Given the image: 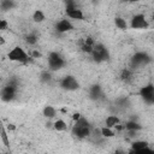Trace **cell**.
<instances>
[{
    "mask_svg": "<svg viewBox=\"0 0 154 154\" xmlns=\"http://www.w3.org/2000/svg\"><path fill=\"white\" fill-rule=\"evenodd\" d=\"M7 58L11 61H16V63H20V64H29L31 61V58L29 57V54L19 46L13 47L7 53Z\"/></svg>",
    "mask_w": 154,
    "mask_h": 154,
    "instance_id": "cell-1",
    "label": "cell"
},
{
    "mask_svg": "<svg viewBox=\"0 0 154 154\" xmlns=\"http://www.w3.org/2000/svg\"><path fill=\"white\" fill-rule=\"evenodd\" d=\"M90 54H91L93 60L96 61V63L106 61L109 58V53H108L107 48L102 43H95L94 45V48H93V52Z\"/></svg>",
    "mask_w": 154,
    "mask_h": 154,
    "instance_id": "cell-2",
    "label": "cell"
},
{
    "mask_svg": "<svg viewBox=\"0 0 154 154\" xmlns=\"http://www.w3.org/2000/svg\"><path fill=\"white\" fill-rule=\"evenodd\" d=\"M65 65V59L58 52H51L48 54V66L51 71H58Z\"/></svg>",
    "mask_w": 154,
    "mask_h": 154,
    "instance_id": "cell-3",
    "label": "cell"
},
{
    "mask_svg": "<svg viewBox=\"0 0 154 154\" xmlns=\"http://www.w3.org/2000/svg\"><path fill=\"white\" fill-rule=\"evenodd\" d=\"M66 14L69 18L75 19V20H83L84 19L83 11L77 8L75 2H72L71 0H66Z\"/></svg>",
    "mask_w": 154,
    "mask_h": 154,
    "instance_id": "cell-4",
    "label": "cell"
},
{
    "mask_svg": "<svg viewBox=\"0 0 154 154\" xmlns=\"http://www.w3.org/2000/svg\"><path fill=\"white\" fill-rule=\"evenodd\" d=\"M150 57L144 53V52H137L135 53V55L131 58V66L135 67H140V66H146L150 63Z\"/></svg>",
    "mask_w": 154,
    "mask_h": 154,
    "instance_id": "cell-5",
    "label": "cell"
},
{
    "mask_svg": "<svg viewBox=\"0 0 154 154\" xmlns=\"http://www.w3.org/2000/svg\"><path fill=\"white\" fill-rule=\"evenodd\" d=\"M60 87H61L64 90L73 91V90H77V89L79 88V83H78V81H77L73 76H65V77L60 81Z\"/></svg>",
    "mask_w": 154,
    "mask_h": 154,
    "instance_id": "cell-6",
    "label": "cell"
},
{
    "mask_svg": "<svg viewBox=\"0 0 154 154\" xmlns=\"http://www.w3.org/2000/svg\"><path fill=\"white\" fill-rule=\"evenodd\" d=\"M130 26H131V29H148L149 28V23L146 19L144 14L138 13V14H135L131 18Z\"/></svg>",
    "mask_w": 154,
    "mask_h": 154,
    "instance_id": "cell-7",
    "label": "cell"
},
{
    "mask_svg": "<svg viewBox=\"0 0 154 154\" xmlns=\"http://www.w3.org/2000/svg\"><path fill=\"white\" fill-rule=\"evenodd\" d=\"M16 91H17V88L16 85L13 84H7L2 88L1 90V100L5 101V102H8V101H12L16 96Z\"/></svg>",
    "mask_w": 154,
    "mask_h": 154,
    "instance_id": "cell-8",
    "label": "cell"
},
{
    "mask_svg": "<svg viewBox=\"0 0 154 154\" xmlns=\"http://www.w3.org/2000/svg\"><path fill=\"white\" fill-rule=\"evenodd\" d=\"M140 95L143 97V100L148 103H153L154 102V87L153 84H148L144 85L140 89Z\"/></svg>",
    "mask_w": 154,
    "mask_h": 154,
    "instance_id": "cell-9",
    "label": "cell"
},
{
    "mask_svg": "<svg viewBox=\"0 0 154 154\" xmlns=\"http://www.w3.org/2000/svg\"><path fill=\"white\" fill-rule=\"evenodd\" d=\"M71 132L77 138H85L91 134V126H77V125H73Z\"/></svg>",
    "mask_w": 154,
    "mask_h": 154,
    "instance_id": "cell-10",
    "label": "cell"
},
{
    "mask_svg": "<svg viewBox=\"0 0 154 154\" xmlns=\"http://www.w3.org/2000/svg\"><path fill=\"white\" fill-rule=\"evenodd\" d=\"M55 29L58 32H67V31L73 30V24L69 19H60L55 24Z\"/></svg>",
    "mask_w": 154,
    "mask_h": 154,
    "instance_id": "cell-11",
    "label": "cell"
},
{
    "mask_svg": "<svg viewBox=\"0 0 154 154\" xmlns=\"http://www.w3.org/2000/svg\"><path fill=\"white\" fill-rule=\"evenodd\" d=\"M0 138H1V142L4 143V146L6 148H10V138H8L7 130L4 126V124H1V128H0Z\"/></svg>",
    "mask_w": 154,
    "mask_h": 154,
    "instance_id": "cell-12",
    "label": "cell"
},
{
    "mask_svg": "<svg viewBox=\"0 0 154 154\" xmlns=\"http://www.w3.org/2000/svg\"><path fill=\"white\" fill-rule=\"evenodd\" d=\"M147 146H148V142H146V141H134L131 143V152L138 153L141 149L146 148Z\"/></svg>",
    "mask_w": 154,
    "mask_h": 154,
    "instance_id": "cell-13",
    "label": "cell"
},
{
    "mask_svg": "<svg viewBox=\"0 0 154 154\" xmlns=\"http://www.w3.org/2000/svg\"><path fill=\"white\" fill-rule=\"evenodd\" d=\"M89 94H90V97H91L93 100H97V99H100V96L102 95V91H101V87H100V85H97V84L93 85V87L90 88V91H89Z\"/></svg>",
    "mask_w": 154,
    "mask_h": 154,
    "instance_id": "cell-14",
    "label": "cell"
},
{
    "mask_svg": "<svg viewBox=\"0 0 154 154\" xmlns=\"http://www.w3.org/2000/svg\"><path fill=\"white\" fill-rule=\"evenodd\" d=\"M42 114H43V117H46L48 119H52V118H54L57 116V109L53 106H46L42 109Z\"/></svg>",
    "mask_w": 154,
    "mask_h": 154,
    "instance_id": "cell-15",
    "label": "cell"
},
{
    "mask_svg": "<svg viewBox=\"0 0 154 154\" xmlns=\"http://www.w3.org/2000/svg\"><path fill=\"white\" fill-rule=\"evenodd\" d=\"M124 129H126L128 131H138L142 129V125L135 120H129L125 125H124Z\"/></svg>",
    "mask_w": 154,
    "mask_h": 154,
    "instance_id": "cell-16",
    "label": "cell"
},
{
    "mask_svg": "<svg viewBox=\"0 0 154 154\" xmlns=\"http://www.w3.org/2000/svg\"><path fill=\"white\" fill-rule=\"evenodd\" d=\"M119 123H120V119H119L117 116H113V114H112V116H108V117L106 118V120H105V124H106V125H105V126H108V128H112V129H113V128H114L117 124H119Z\"/></svg>",
    "mask_w": 154,
    "mask_h": 154,
    "instance_id": "cell-17",
    "label": "cell"
},
{
    "mask_svg": "<svg viewBox=\"0 0 154 154\" xmlns=\"http://www.w3.org/2000/svg\"><path fill=\"white\" fill-rule=\"evenodd\" d=\"M53 128H54L55 131L61 132V131H65V130L67 129V124H66V122L63 120V119H57V120L53 123Z\"/></svg>",
    "mask_w": 154,
    "mask_h": 154,
    "instance_id": "cell-18",
    "label": "cell"
},
{
    "mask_svg": "<svg viewBox=\"0 0 154 154\" xmlns=\"http://www.w3.org/2000/svg\"><path fill=\"white\" fill-rule=\"evenodd\" d=\"M100 135L105 138H112L116 136V132L113 131L112 128H108V126H102L100 129Z\"/></svg>",
    "mask_w": 154,
    "mask_h": 154,
    "instance_id": "cell-19",
    "label": "cell"
},
{
    "mask_svg": "<svg viewBox=\"0 0 154 154\" xmlns=\"http://www.w3.org/2000/svg\"><path fill=\"white\" fill-rule=\"evenodd\" d=\"M114 24L120 30H126L128 29V23L123 17H116L114 18Z\"/></svg>",
    "mask_w": 154,
    "mask_h": 154,
    "instance_id": "cell-20",
    "label": "cell"
},
{
    "mask_svg": "<svg viewBox=\"0 0 154 154\" xmlns=\"http://www.w3.org/2000/svg\"><path fill=\"white\" fill-rule=\"evenodd\" d=\"M45 19H46V16H45V13H43L41 10H36V11L32 13V20H34L35 23H42Z\"/></svg>",
    "mask_w": 154,
    "mask_h": 154,
    "instance_id": "cell-21",
    "label": "cell"
},
{
    "mask_svg": "<svg viewBox=\"0 0 154 154\" xmlns=\"http://www.w3.org/2000/svg\"><path fill=\"white\" fill-rule=\"evenodd\" d=\"M132 72L129 70V69H124L123 71H122V73H120V79L123 81V82H125V83H129L131 79H132Z\"/></svg>",
    "mask_w": 154,
    "mask_h": 154,
    "instance_id": "cell-22",
    "label": "cell"
},
{
    "mask_svg": "<svg viewBox=\"0 0 154 154\" xmlns=\"http://www.w3.org/2000/svg\"><path fill=\"white\" fill-rule=\"evenodd\" d=\"M37 41H38V37H37V35H36L35 32H30L29 35L25 36V42H26L29 46H34V45H36Z\"/></svg>",
    "mask_w": 154,
    "mask_h": 154,
    "instance_id": "cell-23",
    "label": "cell"
},
{
    "mask_svg": "<svg viewBox=\"0 0 154 154\" xmlns=\"http://www.w3.org/2000/svg\"><path fill=\"white\" fill-rule=\"evenodd\" d=\"M0 7L4 11H8V10L14 7V2H13V0H2L0 4Z\"/></svg>",
    "mask_w": 154,
    "mask_h": 154,
    "instance_id": "cell-24",
    "label": "cell"
},
{
    "mask_svg": "<svg viewBox=\"0 0 154 154\" xmlns=\"http://www.w3.org/2000/svg\"><path fill=\"white\" fill-rule=\"evenodd\" d=\"M75 125H77V126H90V123L87 118L81 116L77 120H75Z\"/></svg>",
    "mask_w": 154,
    "mask_h": 154,
    "instance_id": "cell-25",
    "label": "cell"
},
{
    "mask_svg": "<svg viewBox=\"0 0 154 154\" xmlns=\"http://www.w3.org/2000/svg\"><path fill=\"white\" fill-rule=\"evenodd\" d=\"M49 79H51V73L48 71H45L41 73V81L42 82H48Z\"/></svg>",
    "mask_w": 154,
    "mask_h": 154,
    "instance_id": "cell-26",
    "label": "cell"
},
{
    "mask_svg": "<svg viewBox=\"0 0 154 154\" xmlns=\"http://www.w3.org/2000/svg\"><path fill=\"white\" fill-rule=\"evenodd\" d=\"M7 28H8V23H7V20H6V19L0 18V31L6 30Z\"/></svg>",
    "mask_w": 154,
    "mask_h": 154,
    "instance_id": "cell-27",
    "label": "cell"
},
{
    "mask_svg": "<svg viewBox=\"0 0 154 154\" xmlns=\"http://www.w3.org/2000/svg\"><path fill=\"white\" fill-rule=\"evenodd\" d=\"M31 57H32V58H41L42 54H41L38 51H32V52H31Z\"/></svg>",
    "mask_w": 154,
    "mask_h": 154,
    "instance_id": "cell-28",
    "label": "cell"
},
{
    "mask_svg": "<svg viewBox=\"0 0 154 154\" xmlns=\"http://www.w3.org/2000/svg\"><path fill=\"white\" fill-rule=\"evenodd\" d=\"M79 117H81V114H79L78 112H77V113H73V114H72V119H73V122H75V120H77Z\"/></svg>",
    "mask_w": 154,
    "mask_h": 154,
    "instance_id": "cell-29",
    "label": "cell"
},
{
    "mask_svg": "<svg viewBox=\"0 0 154 154\" xmlns=\"http://www.w3.org/2000/svg\"><path fill=\"white\" fill-rule=\"evenodd\" d=\"M16 129V126L13 125V124H7V130H10V131H13Z\"/></svg>",
    "mask_w": 154,
    "mask_h": 154,
    "instance_id": "cell-30",
    "label": "cell"
},
{
    "mask_svg": "<svg viewBox=\"0 0 154 154\" xmlns=\"http://www.w3.org/2000/svg\"><path fill=\"white\" fill-rule=\"evenodd\" d=\"M6 43V40H5V37L4 36H0V46H4Z\"/></svg>",
    "mask_w": 154,
    "mask_h": 154,
    "instance_id": "cell-31",
    "label": "cell"
},
{
    "mask_svg": "<svg viewBox=\"0 0 154 154\" xmlns=\"http://www.w3.org/2000/svg\"><path fill=\"white\" fill-rule=\"evenodd\" d=\"M128 1H131V2H137V1H141V0H128Z\"/></svg>",
    "mask_w": 154,
    "mask_h": 154,
    "instance_id": "cell-32",
    "label": "cell"
},
{
    "mask_svg": "<svg viewBox=\"0 0 154 154\" xmlns=\"http://www.w3.org/2000/svg\"><path fill=\"white\" fill-rule=\"evenodd\" d=\"M1 124H2V123H1V122H0V128H1Z\"/></svg>",
    "mask_w": 154,
    "mask_h": 154,
    "instance_id": "cell-33",
    "label": "cell"
}]
</instances>
